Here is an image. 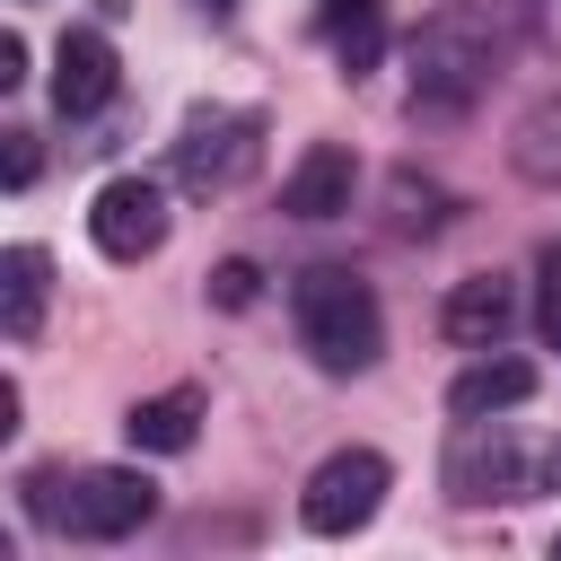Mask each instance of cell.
Wrapping results in <instances>:
<instances>
[{
  "mask_svg": "<svg viewBox=\"0 0 561 561\" xmlns=\"http://www.w3.org/2000/svg\"><path fill=\"white\" fill-rule=\"evenodd\" d=\"M535 0H447L412 35V114H456L482 96V79L517 53Z\"/></svg>",
  "mask_w": 561,
  "mask_h": 561,
  "instance_id": "obj_1",
  "label": "cell"
},
{
  "mask_svg": "<svg viewBox=\"0 0 561 561\" xmlns=\"http://www.w3.org/2000/svg\"><path fill=\"white\" fill-rule=\"evenodd\" d=\"M289 316H298V342H307V359H316L324 377H359V368L386 351V316H377L368 280H359V272H342V263L298 272Z\"/></svg>",
  "mask_w": 561,
  "mask_h": 561,
  "instance_id": "obj_2",
  "label": "cell"
},
{
  "mask_svg": "<svg viewBox=\"0 0 561 561\" xmlns=\"http://www.w3.org/2000/svg\"><path fill=\"white\" fill-rule=\"evenodd\" d=\"M26 508L70 543H123V535H140L158 517V482L131 473V465H88L70 482H53V473L26 482Z\"/></svg>",
  "mask_w": 561,
  "mask_h": 561,
  "instance_id": "obj_3",
  "label": "cell"
},
{
  "mask_svg": "<svg viewBox=\"0 0 561 561\" xmlns=\"http://www.w3.org/2000/svg\"><path fill=\"white\" fill-rule=\"evenodd\" d=\"M386 491H394V465H386L377 447H342V456H324V465L307 473L298 517H307V535H359V526L386 508Z\"/></svg>",
  "mask_w": 561,
  "mask_h": 561,
  "instance_id": "obj_4",
  "label": "cell"
},
{
  "mask_svg": "<svg viewBox=\"0 0 561 561\" xmlns=\"http://www.w3.org/2000/svg\"><path fill=\"white\" fill-rule=\"evenodd\" d=\"M88 237H96L105 263H149V254L167 245V184H149V175H114V184H96V202H88Z\"/></svg>",
  "mask_w": 561,
  "mask_h": 561,
  "instance_id": "obj_5",
  "label": "cell"
},
{
  "mask_svg": "<svg viewBox=\"0 0 561 561\" xmlns=\"http://www.w3.org/2000/svg\"><path fill=\"white\" fill-rule=\"evenodd\" d=\"M254 140H263L254 114H228V105L193 114L184 140H175V184H184V193H228V184L254 167Z\"/></svg>",
  "mask_w": 561,
  "mask_h": 561,
  "instance_id": "obj_6",
  "label": "cell"
},
{
  "mask_svg": "<svg viewBox=\"0 0 561 561\" xmlns=\"http://www.w3.org/2000/svg\"><path fill=\"white\" fill-rule=\"evenodd\" d=\"M526 482V456L500 421H456V447H447V491L456 500H517Z\"/></svg>",
  "mask_w": 561,
  "mask_h": 561,
  "instance_id": "obj_7",
  "label": "cell"
},
{
  "mask_svg": "<svg viewBox=\"0 0 561 561\" xmlns=\"http://www.w3.org/2000/svg\"><path fill=\"white\" fill-rule=\"evenodd\" d=\"M351 184H359V158L342 140H307L298 167H289V184H280V210L289 219H342L351 210Z\"/></svg>",
  "mask_w": 561,
  "mask_h": 561,
  "instance_id": "obj_8",
  "label": "cell"
},
{
  "mask_svg": "<svg viewBox=\"0 0 561 561\" xmlns=\"http://www.w3.org/2000/svg\"><path fill=\"white\" fill-rule=\"evenodd\" d=\"M114 44L96 35V26H70L61 44H53V105L61 114H96L105 96H114Z\"/></svg>",
  "mask_w": 561,
  "mask_h": 561,
  "instance_id": "obj_9",
  "label": "cell"
},
{
  "mask_svg": "<svg viewBox=\"0 0 561 561\" xmlns=\"http://www.w3.org/2000/svg\"><path fill=\"white\" fill-rule=\"evenodd\" d=\"M123 438H131L140 456H184V447L202 438V394H193V386H167V394L131 403V412H123Z\"/></svg>",
  "mask_w": 561,
  "mask_h": 561,
  "instance_id": "obj_10",
  "label": "cell"
},
{
  "mask_svg": "<svg viewBox=\"0 0 561 561\" xmlns=\"http://www.w3.org/2000/svg\"><path fill=\"white\" fill-rule=\"evenodd\" d=\"M44 289H53V254H44V245H9V254H0V333H9V342H35Z\"/></svg>",
  "mask_w": 561,
  "mask_h": 561,
  "instance_id": "obj_11",
  "label": "cell"
},
{
  "mask_svg": "<svg viewBox=\"0 0 561 561\" xmlns=\"http://www.w3.org/2000/svg\"><path fill=\"white\" fill-rule=\"evenodd\" d=\"M508 324H517V289H508L500 272H473V280L447 289V342H473V351H482V342H500Z\"/></svg>",
  "mask_w": 561,
  "mask_h": 561,
  "instance_id": "obj_12",
  "label": "cell"
},
{
  "mask_svg": "<svg viewBox=\"0 0 561 561\" xmlns=\"http://www.w3.org/2000/svg\"><path fill=\"white\" fill-rule=\"evenodd\" d=\"M316 26H324V44H333L342 79L377 70V53H386V0H324V9H316Z\"/></svg>",
  "mask_w": 561,
  "mask_h": 561,
  "instance_id": "obj_13",
  "label": "cell"
},
{
  "mask_svg": "<svg viewBox=\"0 0 561 561\" xmlns=\"http://www.w3.org/2000/svg\"><path fill=\"white\" fill-rule=\"evenodd\" d=\"M526 394H535V368L526 359H482V368H465L447 386V412L456 421H491V412H517Z\"/></svg>",
  "mask_w": 561,
  "mask_h": 561,
  "instance_id": "obj_14",
  "label": "cell"
},
{
  "mask_svg": "<svg viewBox=\"0 0 561 561\" xmlns=\"http://www.w3.org/2000/svg\"><path fill=\"white\" fill-rule=\"evenodd\" d=\"M210 298L219 307H254V263H219L210 272Z\"/></svg>",
  "mask_w": 561,
  "mask_h": 561,
  "instance_id": "obj_15",
  "label": "cell"
},
{
  "mask_svg": "<svg viewBox=\"0 0 561 561\" xmlns=\"http://www.w3.org/2000/svg\"><path fill=\"white\" fill-rule=\"evenodd\" d=\"M543 333H552V351H561V245L543 254Z\"/></svg>",
  "mask_w": 561,
  "mask_h": 561,
  "instance_id": "obj_16",
  "label": "cell"
},
{
  "mask_svg": "<svg viewBox=\"0 0 561 561\" xmlns=\"http://www.w3.org/2000/svg\"><path fill=\"white\" fill-rule=\"evenodd\" d=\"M18 79H26V35L9 26V35H0V88H18Z\"/></svg>",
  "mask_w": 561,
  "mask_h": 561,
  "instance_id": "obj_17",
  "label": "cell"
},
{
  "mask_svg": "<svg viewBox=\"0 0 561 561\" xmlns=\"http://www.w3.org/2000/svg\"><path fill=\"white\" fill-rule=\"evenodd\" d=\"M9 184H35V140L9 131Z\"/></svg>",
  "mask_w": 561,
  "mask_h": 561,
  "instance_id": "obj_18",
  "label": "cell"
},
{
  "mask_svg": "<svg viewBox=\"0 0 561 561\" xmlns=\"http://www.w3.org/2000/svg\"><path fill=\"white\" fill-rule=\"evenodd\" d=\"M202 9H237V0H202Z\"/></svg>",
  "mask_w": 561,
  "mask_h": 561,
  "instance_id": "obj_19",
  "label": "cell"
},
{
  "mask_svg": "<svg viewBox=\"0 0 561 561\" xmlns=\"http://www.w3.org/2000/svg\"><path fill=\"white\" fill-rule=\"evenodd\" d=\"M552 482H561V456H552Z\"/></svg>",
  "mask_w": 561,
  "mask_h": 561,
  "instance_id": "obj_20",
  "label": "cell"
}]
</instances>
